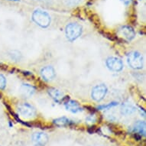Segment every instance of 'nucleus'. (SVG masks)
Segmentation results:
<instances>
[{
    "instance_id": "1",
    "label": "nucleus",
    "mask_w": 146,
    "mask_h": 146,
    "mask_svg": "<svg viewBox=\"0 0 146 146\" xmlns=\"http://www.w3.org/2000/svg\"><path fill=\"white\" fill-rule=\"evenodd\" d=\"M33 22L41 28H48L50 24L51 19L48 13L41 9H37L32 14Z\"/></svg>"
},
{
    "instance_id": "2",
    "label": "nucleus",
    "mask_w": 146,
    "mask_h": 146,
    "mask_svg": "<svg viewBox=\"0 0 146 146\" xmlns=\"http://www.w3.org/2000/svg\"><path fill=\"white\" fill-rule=\"evenodd\" d=\"M82 26L77 23H70L66 26L65 33L67 38L70 41L77 40L82 35Z\"/></svg>"
},
{
    "instance_id": "3",
    "label": "nucleus",
    "mask_w": 146,
    "mask_h": 146,
    "mask_svg": "<svg viewBox=\"0 0 146 146\" xmlns=\"http://www.w3.org/2000/svg\"><path fill=\"white\" fill-rule=\"evenodd\" d=\"M127 61L129 67L135 70H140L143 67V58L138 51H132L128 54Z\"/></svg>"
},
{
    "instance_id": "4",
    "label": "nucleus",
    "mask_w": 146,
    "mask_h": 146,
    "mask_svg": "<svg viewBox=\"0 0 146 146\" xmlns=\"http://www.w3.org/2000/svg\"><path fill=\"white\" fill-rule=\"evenodd\" d=\"M18 112L21 116L26 119H31L36 116L35 109L31 105L27 103H24L20 104L18 107Z\"/></svg>"
},
{
    "instance_id": "5",
    "label": "nucleus",
    "mask_w": 146,
    "mask_h": 146,
    "mask_svg": "<svg viewBox=\"0 0 146 146\" xmlns=\"http://www.w3.org/2000/svg\"><path fill=\"white\" fill-rule=\"evenodd\" d=\"M107 94V87L105 84H99L94 86L92 90L91 96L93 100L96 102H100L103 100Z\"/></svg>"
},
{
    "instance_id": "6",
    "label": "nucleus",
    "mask_w": 146,
    "mask_h": 146,
    "mask_svg": "<svg viewBox=\"0 0 146 146\" xmlns=\"http://www.w3.org/2000/svg\"><path fill=\"white\" fill-rule=\"evenodd\" d=\"M118 35L126 41H132L135 36L134 29L129 25H124L119 29L117 31Z\"/></svg>"
},
{
    "instance_id": "7",
    "label": "nucleus",
    "mask_w": 146,
    "mask_h": 146,
    "mask_svg": "<svg viewBox=\"0 0 146 146\" xmlns=\"http://www.w3.org/2000/svg\"><path fill=\"white\" fill-rule=\"evenodd\" d=\"M106 66L109 69L114 72H119L123 69V63L119 58L111 57L106 60Z\"/></svg>"
},
{
    "instance_id": "8",
    "label": "nucleus",
    "mask_w": 146,
    "mask_h": 146,
    "mask_svg": "<svg viewBox=\"0 0 146 146\" xmlns=\"http://www.w3.org/2000/svg\"><path fill=\"white\" fill-rule=\"evenodd\" d=\"M32 141L35 146H45L48 142V135L43 132H35L32 135Z\"/></svg>"
},
{
    "instance_id": "9",
    "label": "nucleus",
    "mask_w": 146,
    "mask_h": 146,
    "mask_svg": "<svg viewBox=\"0 0 146 146\" xmlns=\"http://www.w3.org/2000/svg\"><path fill=\"white\" fill-rule=\"evenodd\" d=\"M56 73L51 66H47L41 70V76L45 81H50L55 77Z\"/></svg>"
},
{
    "instance_id": "10",
    "label": "nucleus",
    "mask_w": 146,
    "mask_h": 146,
    "mask_svg": "<svg viewBox=\"0 0 146 146\" xmlns=\"http://www.w3.org/2000/svg\"><path fill=\"white\" fill-rule=\"evenodd\" d=\"M132 132L136 135L145 136V122L144 121H138L132 127Z\"/></svg>"
},
{
    "instance_id": "11",
    "label": "nucleus",
    "mask_w": 146,
    "mask_h": 146,
    "mask_svg": "<svg viewBox=\"0 0 146 146\" xmlns=\"http://www.w3.org/2000/svg\"><path fill=\"white\" fill-rule=\"evenodd\" d=\"M19 91L21 96H23L24 98H30L35 94V89L33 86H31L30 84H24L21 86Z\"/></svg>"
},
{
    "instance_id": "12",
    "label": "nucleus",
    "mask_w": 146,
    "mask_h": 146,
    "mask_svg": "<svg viewBox=\"0 0 146 146\" xmlns=\"http://www.w3.org/2000/svg\"><path fill=\"white\" fill-rule=\"evenodd\" d=\"M65 108L67 109V110L70 111L73 113H77L81 112L82 108L80 106V104L77 103V101L72 100H69L67 102L64 103Z\"/></svg>"
},
{
    "instance_id": "13",
    "label": "nucleus",
    "mask_w": 146,
    "mask_h": 146,
    "mask_svg": "<svg viewBox=\"0 0 146 146\" xmlns=\"http://www.w3.org/2000/svg\"><path fill=\"white\" fill-rule=\"evenodd\" d=\"M135 110H136V109L132 103H129V102L122 103V108H121V113L122 115H131L132 113H134Z\"/></svg>"
},
{
    "instance_id": "14",
    "label": "nucleus",
    "mask_w": 146,
    "mask_h": 146,
    "mask_svg": "<svg viewBox=\"0 0 146 146\" xmlns=\"http://www.w3.org/2000/svg\"><path fill=\"white\" fill-rule=\"evenodd\" d=\"M48 94L56 102H60L64 98V94L60 90L56 88H50L48 90Z\"/></svg>"
},
{
    "instance_id": "15",
    "label": "nucleus",
    "mask_w": 146,
    "mask_h": 146,
    "mask_svg": "<svg viewBox=\"0 0 146 146\" xmlns=\"http://www.w3.org/2000/svg\"><path fill=\"white\" fill-rule=\"evenodd\" d=\"M54 123L58 127H66L70 125L73 122H72L71 120H70L67 118L60 117L54 120Z\"/></svg>"
},
{
    "instance_id": "16",
    "label": "nucleus",
    "mask_w": 146,
    "mask_h": 146,
    "mask_svg": "<svg viewBox=\"0 0 146 146\" xmlns=\"http://www.w3.org/2000/svg\"><path fill=\"white\" fill-rule=\"evenodd\" d=\"M118 105L117 102H112V103H108V104H106V105H101L99 106L97 109L100 110H109L112 107H114L115 106Z\"/></svg>"
},
{
    "instance_id": "17",
    "label": "nucleus",
    "mask_w": 146,
    "mask_h": 146,
    "mask_svg": "<svg viewBox=\"0 0 146 146\" xmlns=\"http://www.w3.org/2000/svg\"><path fill=\"white\" fill-rule=\"evenodd\" d=\"M6 86V79L4 75L0 74V90H4Z\"/></svg>"
},
{
    "instance_id": "18",
    "label": "nucleus",
    "mask_w": 146,
    "mask_h": 146,
    "mask_svg": "<svg viewBox=\"0 0 146 146\" xmlns=\"http://www.w3.org/2000/svg\"><path fill=\"white\" fill-rule=\"evenodd\" d=\"M86 120L88 122H90V123H94V122H95L96 121V117L94 115H90V116H88V117L86 118Z\"/></svg>"
},
{
    "instance_id": "19",
    "label": "nucleus",
    "mask_w": 146,
    "mask_h": 146,
    "mask_svg": "<svg viewBox=\"0 0 146 146\" xmlns=\"http://www.w3.org/2000/svg\"><path fill=\"white\" fill-rule=\"evenodd\" d=\"M122 3L125 4V5H129L131 2H132V0H121Z\"/></svg>"
},
{
    "instance_id": "20",
    "label": "nucleus",
    "mask_w": 146,
    "mask_h": 146,
    "mask_svg": "<svg viewBox=\"0 0 146 146\" xmlns=\"http://www.w3.org/2000/svg\"><path fill=\"white\" fill-rule=\"evenodd\" d=\"M9 1H15V2H19V0H9Z\"/></svg>"
}]
</instances>
